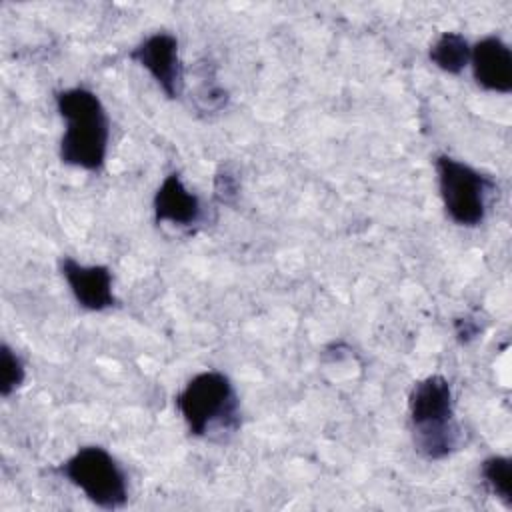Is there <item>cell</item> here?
<instances>
[{
	"label": "cell",
	"instance_id": "13",
	"mask_svg": "<svg viewBox=\"0 0 512 512\" xmlns=\"http://www.w3.org/2000/svg\"><path fill=\"white\" fill-rule=\"evenodd\" d=\"M214 194L222 204H232L238 196V182L234 174H230L228 170L218 172L214 178Z\"/></svg>",
	"mask_w": 512,
	"mask_h": 512
},
{
	"label": "cell",
	"instance_id": "11",
	"mask_svg": "<svg viewBox=\"0 0 512 512\" xmlns=\"http://www.w3.org/2000/svg\"><path fill=\"white\" fill-rule=\"evenodd\" d=\"M480 474L490 488L492 494H496L498 500L504 502V506L512 508V462L508 456H490L482 462Z\"/></svg>",
	"mask_w": 512,
	"mask_h": 512
},
{
	"label": "cell",
	"instance_id": "12",
	"mask_svg": "<svg viewBox=\"0 0 512 512\" xmlns=\"http://www.w3.org/2000/svg\"><path fill=\"white\" fill-rule=\"evenodd\" d=\"M26 378V368L22 358L8 346L2 344L0 348V394L8 398L16 392Z\"/></svg>",
	"mask_w": 512,
	"mask_h": 512
},
{
	"label": "cell",
	"instance_id": "6",
	"mask_svg": "<svg viewBox=\"0 0 512 512\" xmlns=\"http://www.w3.org/2000/svg\"><path fill=\"white\" fill-rule=\"evenodd\" d=\"M130 58L148 70L160 90L168 98H178L182 92V64L178 54V38L170 32H154L146 36Z\"/></svg>",
	"mask_w": 512,
	"mask_h": 512
},
{
	"label": "cell",
	"instance_id": "2",
	"mask_svg": "<svg viewBox=\"0 0 512 512\" xmlns=\"http://www.w3.org/2000/svg\"><path fill=\"white\" fill-rule=\"evenodd\" d=\"M416 450L428 460H442L456 450L458 426L450 382L440 374L418 380L408 396Z\"/></svg>",
	"mask_w": 512,
	"mask_h": 512
},
{
	"label": "cell",
	"instance_id": "10",
	"mask_svg": "<svg viewBox=\"0 0 512 512\" xmlns=\"http://www.w3.org/2000/svg\"><path fill=\"white\" fill-rule=\"evenodd\" d=\"M470 44L460 32H442L430 46V60L448 74H460L470 62Z\"/></svg>",
	"mask_w": 512,
	"mask_h": 512
},
{
	"label": "cell",
	"instance_id": "7",
	"mask_svg": "<svg viewBox=\"0 0 512 512\" xmlns=\"http://www.w3.org/2000/svg\"><path fill=\"white\" fill-rule=\"evenodd\" d=\"M62 276L76 302L92 312H102L116 304L112 292V274L100 264H80L70 256L60 260Z\"/></svg>",
	"mask_w": 512,
	"mask_h": 512
},
{
	"label": "cell",
	"instance_id": "3",
	"mask_svg": "<svg viewBox=\"0 0 512 512\" xmlns=\"http://www.w3.org/2000/svg\"><path fill=\"white\" fill-rule=\"evenodd\" d=\"M176 408L194 436H208L216 428H236L238 398L230 378L218 370L192 376L174 398Z\"/></svg>",
	"mask_w": 512,
	"mask_h": 512
},
{
	"label": "cell",
	"instance_id": "5",
	"mask_svg": "<svg viewBox=\"0 0 512 512\" xmlns=\"http://www.w3.org/2000/svg\"><path fill=\"white\" fill-rule=\"evenodd\" d=\"M434 168L448 218L458 226H478L486 218L494 182L470 164L448 154L436 156Z\"/></svg>",
	"mask_w": 512,
	"mask_h": 512
},
{
	"label": "cell",
	"instance_id": "1",
	"mask_svg": "<svg viewBox=\"0 0 512 512\" xmlns=\"http://www.w3.org/2000/svg\"><path fill=\"white\" fill-rule=\"evenodd\" d=\"M56 110L64 120L60 160L88 172L102 170L108 154L110 122L104 104L88 88L56 92Z\"/></svg>",
	"mask_w": 512,
	"mask_h": 512
},
{
	"label": "cell",
	"instance_id": "14",
	"mask_svg": "<svg viewBox=\"0 0 512 512\" xmlns=\"http://www.w3.org/2000/svg\"><path fill=\"white\" fill-rule=\"evenodd\" d=\"M454 334L460 342H470L480 334V324L474 316H460L454 320Z\"/></svg>",
	"mask_w": 512,
	"mask_h": 512
},
{
	"label": "cell",
	"instance_id": "9",
	"mask_svg": "<svg viewBox=\"0 0 512 512\" xmlns=\"http://www.w3.org/2000/svg\"><path fill=\"white\" fill-rule=\"evenodd\" d=\"M154 220L188 228L202 218L200 198L186 188L178 172H170L158 186L154 200Z\"/></svg>",
	"mask_w": 512,
	"mask_h": 512
},
{
	"label": "cell",
	"instance_id": "4",
	"mask_svg": "<svg viewBox=\"0 0 512 512\" xmlns=\"http://www.w3.org/2000/svg\"><path fill=\"white\" fill-rule=\"evenodd\" d=\"M58 472L98 508L118 510L128 502V478L102 446L78 448L58 466Z\"/></svg>",
	"mask_w": 512,
	"mask_h": 512
},
{
	"label": "cell",
	"instance_id": "8",
	"mask_svg": "<svg viewBox=\"0 0 512 512\" xmlns=\"http://www.w3.org/2000/svg\"><path fill=\"white\" fill-rule=\"evenodd\" d=\"M472 74L478 86L490 92L512 90V52L500 36H484L470 48Z\"/></svg>",
	"mask_w": 512,
	"mask_h": 512
}]
</instances>
